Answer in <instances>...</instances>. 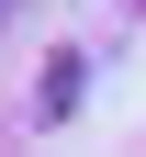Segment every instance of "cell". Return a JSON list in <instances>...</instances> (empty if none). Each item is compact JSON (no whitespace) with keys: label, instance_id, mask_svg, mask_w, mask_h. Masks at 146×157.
I'll list each match as a JSON object with an SVG mask.
<instances>
[{"label":"cell","instance_id":"6da1fadb","mask_svg":"<svg viewBox=\"0 0 146 157\" xmlns=\"http://www.w3.org/2000/svg\"><path fill=\"white\" fill-rule=\"evenodd\" d=\"M68 101H79V56H56L45 67V124H68Z\"/></svg>","mask_w":146,"mask_h":157},{"label":"cell","instance_id":"7a4b0ae2","mask_svg":"<svg viewBox=\"0 0 146 157\" xmlns=\"http://www.w3.org/2000/svg\"><path fill=\"white\" fill-rule=\"evenodd\" d=\"M0 11H11V0H0Z\"/></svg>","mask_w":146,"mask_h":157}]
</instances>
